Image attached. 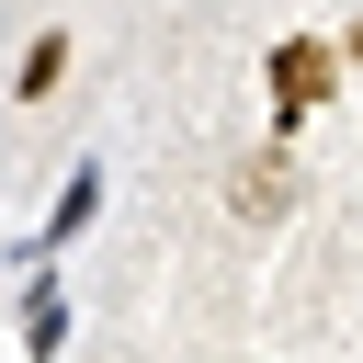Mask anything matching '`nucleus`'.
<instances>
[{
  "label": "nucleus",
  "mask_w": 363,
  "mask_h": 363,
  "mask_svg": "<svg viewBox=\"0 0 363 363\" xmlns=\"http://www.w3.org/2000/svg\"><path fill=\"white\" fill-rule=\"evenodd\" d=\"M329 91H340V45H318V34H284V45H272V113H284V125H306Z\"/></svg>",
  "instance_id": "f257e3e1"
},
{
  "label": "nucleus",
  "mask_w": 363,
  "mask_h": 363,
  "mask_svg": "<svg viewBox=\"0 0 363 363\" xmlns=\"http://www.w3.org/2000/svg\"><path fill=\"white\" fill-rule=\"evenodd\" d=\"M91 216H102V170H91V159H79V170H68V193H57V204H45V238H34V261H57V250H68V238H79V227H91Z\"/></svg>",
  "instance_id": "f03ea898"
},
{
  "label": "nucleus",
  "mask_w": 363,
  "mask_h": 363,
  "mask_svg": "<svg viewBox=\"0 0 363 363\" xmlns=\"http://www.w3.org/2000/svg\"><path fill=\"white\" fill-rule=\"evenodd\" d=\"M284 204H295V159H250V170H238V216H250V227H272Z\"/></svg>",
  "instance_id": "7ed1b4c3"
},
{
  "label": "nucleus",
  "mask_w": 363,
  "mask_h": 363,
  "mask_svg": "<svg viewBox=\"0 0 363 363\" xmlns=\"http://www.w3.org/2000/svg\"><path fill=\"white\" fill-rule=\"evenodd\" d=\"M57 340H68V295H57V272H45V284L23 295V352H34V363H57Z\"/></svg>",
  "instance_id": "20e7f679"
},
{
  "label": "nucleus",
  "mask_w": 363,
  "mask_h": 363,
  "mask_svg": "<svg viewBox=\"0 0 363 363\" xmlns=\"http://www.w3.org/2000/svg\"><path fill=\"white\" fill-rule=\"evenodd\" d=\"M57 79H68V34H57V23H45V34H34V45H23V68H11V91H23V102H45V91H57Z\"/></svg>",
  "instance_id": "39448f33"
}]
</instances>
